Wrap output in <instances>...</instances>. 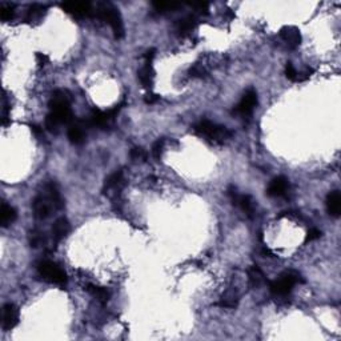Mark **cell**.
<instances>
[{
	"instance_id": "6da1fadb",
	"label": "cell",
	"mask_w": 341,
	"mask_h": 341,
	"mask_svg": "<svg viewBox=\"0 0 341 341\" xmlns=\"http://www.w3.org/2000/svg\"><path fill=\"white\" fill-rule=\"evenodd\" d=\"M63 205H64V203H63V199H61V195L56 184H45L43 191L39 192L32 201L33 216L37 220L48 219L49 216H52L53 212L61 209Z\"/></svg>"
},
{
	"instance_id": "7a4b0ae2",
	"label": "cell",
	"mask_w": 341,
	"mask_h": 341,
	"mask_svg": "<svg viewBox=\"0 0 341 341\" xmlns=\"http://www.w3.org/2000/svg\"><path fill=\"white\" fill-rule=\"evenodd\" d=\"M49 114L59 124H71L73 122V114L71 110L69 95L63 90L55 91L49 99Z\"/></svg>"
},
{
	"instance_id": "3957f363",
	"label": "cell",
	"mask_w": 341,
	"mask_h": 341,
	"mask_svg": "<svg viewBox=\"0 0 341 341\" xmlns=\"http://www.w3.org/2000/svg\"><path fill=\"white\" fill-rule=\"evenodd\" d=\"M193 131L200 136L207 138L208 140L217 143V144H223V143L227 142L228 139H231L232 136L231 131L228 130L227 127L220 126V124L212 123L209 120L199 122L193 127Z\"/></svg>"
},
{
	"instance_id": "277c9868",
	"label": "cell",
	"mask_w": 341,
	"mask_h": 341,
	"mask_svg": "<svg viewBox=\"0 0 341 341\" xmlns=\"http://www.w3.org/2000/svg\"><path fill=\"white\" fill-rule=\"evenodd\" d=\"M36 271L39 276L49 284L65 285L67 284V275L63 269L53 261L41 260L36 264Z\"/></svg>"
},
{
	"instance_id": "5b68a950",
	"label": "cell",
	"mask_w": 341,
	"mask_h": 341,
	"mask_svg": "<svg viewBox=\"0 0 341 341\" xmlns=\"http://www.w3.org/2000/svg\"><path fill=\"white\" fill-rule=\"evenodd\" d=\"M96 15L111 25L116 39L124 37V23H123V17L118 8H115L114 5L111 4H102L96 11Z\"/></svg>"
},
{
	"instance_id": "8992f818",
	"label": "cell",
	"mask_w": 341,
	"mask_h": 341,
	"mask_svg": "<svg viewBox=\"0 0 341 341\" xmlns=\"http://www.w3.org/2000/svg\"><path fill=\"white\" fill-rule=\"evenodd\" d=\"M303 281L304 280L301 279L300 273L295 272V271H288V272L283 273L279 279L272 281V283L269 284V289H271V292H272V295H275V296L283 297L292 292L293 287H295L297 283H303Z\"/></svg>"
},
{
	"instance_id": "52a82bcc",
	"label": "cell",
	"mask_w": 341,
	"mask_h": 341,
	"mask_svg": "<svg viewBox=\"0 0 341 341\" xmlns=\"http://www.w3.org/2000/svg\"><path fill=\"white\" fill-rule=\"evenodd\" d=\"M126 185V179H124V172L122 170H115L114 173H111L104 181L103 185V193L108 197H118L123 188Z\"/></svg>"
},
{
	"instance_id": "ba28073f",
	"label": "cell",
	"mask_w": 341,
	"mask_h": 341,
	"mask_svg": "<svg viewBox=\"0 0 341 341\" xmlns=\"http://www.w3.org/2000/svg\"><path fill=\"white\" fill-rule=\"evenodd\" d=\"M256 106H257V92L253 88H249L244 92L243 98L240 99L239 104L235 107L233 112L241 118H248L251 116Z\"/></svg>"
},
{
	"instance_id": "9c48e42d",
	"label": "cell",
	"mask_w": 341,
	"mask_h": 341,
	"mask_svg": "<svg viewBox=\"0 0 341 341\" xmlns=\"http://www.w3.org/2000/svg\"><path fill=\"white\" fill-rule=\"evenodd\" d=\"M61 9L65 13H68L76 19H85V17L92 16L94 9L88 3H80V1H67L61 4Z\"/></svg>"
},
{
	"instance_id": "30bf717a",
	"label": "cell",
	"mask_w": 341,
	"mask_h": 341,
	"mask_svg": "<svg viewBox=\"0 0 341 341\" xmlns=\"http://www.w3.org/2000/svg\"><path fill=\"white\" fill-rule=\"evenodd\" d=\"M19 324V309L15 304H5L3 307V316H1V327L4 331H11Z\"/></svg>"
},
{
	"instance_id": "8fae6325",
	"label": "cell",
	"mask_w": 341,
	"mask_h": 341,
	"mask_svg": "<svg viewBox=\"0 0 341 341\" xmlns=\"http://www.w3.org/2000/svg\"><path fill=\"white\" fill-rule=\"evenodd\" d=\"M280 37L284 40L287 47L291 49L297 48L301 43L300 29L293 25H285L280 29Z\"/></svg>"
},
{
	"instance_id": "7c38bea8",
	"label": "cell",
	"mask_w": 341,
	"mask_h": 341,
	"mask_svg": "<svg viewBox=\"0 0 341 341\" xmlns=\"http://www.w3.org/2000/svg\"><path fill=\"white\" fill-rule=\"evenodd\" d=\"M289 188V180L284 176H277L272 181L269 183L268 188H267V195L271 197H280L287 193Z\"/></svg>"
},
{
	"instance_id": "4fadbf2b",
	"label": "cell",
	"mask_w": 341,
	"mask_h": 341,
	"mask_svg": "<svg viewBox=\"0 0 341 341\" xmlns=\"http://www.w3.org/2000/svg\"><path fill=\"white\" fill-rule=\"evenodd\" d=\"M85 122H75L73 120L68 127L69 142L75 146H80L85 140Z\"/></svg>"
},
{
	"instance_id": "5bb4252c",
	"label": "cell",
	"mask_w": 341,
	"mask_h": 341,
	"mask_svg": "<svg viewBox=\"0 0 341 341\" xmlns=\"http://www.w3.org/2000/svg\"><path fill=\"white\" fill-rule=\"evenodd\" d=\"M197 23L199 21H197V17L195 15L183 17V19H180L176 23V32H177L179 36H187L197 27Z\"/></svg>"
},
{
	"instance_id": "9a60e30c",
	"label": "cell",
	"mask_w": 341,
	"mask_h": 341,
	"mask_svg": "<svg viewBox=\"0 0 341 341\" xmlns=\"http://www.w3.org/2000/svg\"><path fill=\"white\" fill-rule=\"evenodd\" d=\"M327 211L333 217H339L341 213V195L339 191L329 192L325 200Z\"/></svg>"
},
{
	"instance_id": "2e32d148",
	"label": "cell",
	"mask_w": 341,
	"mask_h": 341,
	"mask_svg": "<svg viewBox=\"0 0 341 341\" xmlns=\"http://www.w3.org/2000/svg\"><path fill=\"white\" fill-rule=\"evenodd\" d=\"M69 221L65 217H59L53 223L52 227V240L55 244H59L69 232Z\"/></svg>"
},
{
	"instance_id": "e0dca14e",
	"label": "cell",
	"mask_w": 341,
	"mask_h": 341,
	"mask_svg": "<svg viewBox=\"0 0 341 341\" xmlns=\"http://www.w3.org/2000/svg\"><path fill=\"white\" fill-rule=\"evenodd\" d=\"M139 80H140L144 88H147L148 91H152L155 81V69L154 65L151 63H146V65L139 71Z\"/></svg>"
},
{
	"instance_id": "ac0fdd59",
	"label": "cell",
	"mask_w": 341,
	"mask_h": 341,
	"mask_svg": "<svg viewBox=\"0 0 341 341\" xmlns=\"http://www.w3.org/2000/svg\"><path fill=\"white\" fill-rule=\"evenodd\" d=\"M17 213L16 209L11 205H8L7 203L1 204V209H0V224L1 227H8L11 224L16 220Z\"/></svg>"
},
{
	"instance_id": "d6986e66",
	"label": "cell",
	"mask_w": 341,
	"mask_h": 341,
	"mask_svg": "<svg viewBox=\"0 0 341 341\" xmlns=\"http://www.w3.org/2000/svg\"><path fill=\"white\" fill-rule=\"evenodd\" d=\"M47 13V7L41 4H32L29 5L27 9V15H25V20L33 24V23H39V21L45 16Z\"/></svg>"
},
{
	"instance_id": "ffe728a7",
	"label": "cell",
	"mask_w": 341,
	"mask_h": 341,
	"mask_svg": "<svg viewBox=\"0 0 341 341\" xmlns=\"http://www.w3.org/2000/svg\"><path fill=\"white\" fill-rule=\"evenodd\" d=\"M237 304H239V295H237V292L233 291V289L227 291V292L221 296V299H220L219 301V305L221 308L235 309L236 307H237Z\"/></svg>"
},
{
	"instance_id": "44dd1931",
	"label": "cell",
	"mask_w": 341,
	"mask_h": 341,
	"mask_svg": "<svg viewBox=\"0 0 341 341\" xmlns=\"http://www.w3.org/2000/svg\"><path fill=\"white\" fill-rule=\"evenodd\" d=\"M87 291H88L95 299H98L100 303H103V304H106V303H108V300H110V291L107 288H104V287H99V285L95 284H88L87 285Z\"/></svg>"
},
{
	"instance_id": "7402d4cb",
	"label": "cell",
	"mask_w": 341,
	"mask_h": 341,
	"mask_svg": "<svg viewBox=\"0 0 341 341\" xmlns=\"http://www.w3.org/2000/svg\"><path fill=\"white\" fill-rule=\"evenodd\" d=\"M235 205H239L243 209L244 213L249 216V217H252L253 212H255V201L252 200V197L249 195H239Z\"/></svg>"
},
{
	"instance_id": "603a6c76",
	"label": "cell",
	"mask_w": 341,
	"mask_h": 341,
	"mask_svg": "<svg viewBox=\"0 0 341 341\" xmlns=\"http://www.w3.org/2000/svg\"><path fill=\"white\" fill-rule=\"evenodd\" d=\"M248 277H249V284L252 287H259L264 281V273L257 265H253L252 268L248 269Z\"/></svg>"
},
{
	"instance_id": "cb8c5ba5",
	"label": "cell",
	"mask_w": 341,
	"mask_h": 341,
	"mask_svg": "<svg viewBox=\"0 0 341 341\" xmlns=\"http://www.w3.org/2000/svg\"><path fill=\"white\" fill-rule=\"evenodd\" d=\"M130 158L131 160L135 163L146 162L147 158H148V154H147L146 150L142 148V147H134V148H131L130 151Z\"/></svg>"
},
{
	"instance_id": "d4e9b609",
	"label": "cell",
	"mask_w": 341,
	"mask_h": 341,
	"mask_svg": "<svg viewBox=\"0 0 341 341\" xmlns=\"http://www.w3.org/2000/svg\"><path fill=\"white\" fill-rule=\"evenodd\" d=\"M15 16V7L13 4L0 5V17L3 21H11Z\"/></svg>"
},
{
	"instance_id": "484cf974",
	"label": "cell",
	"mask_w": 341,
	"mask_h": 341,
	"mask_svg": "<svg viewBox=\"0 0 341 341\" xmlns=\"http://www.w3.org/2000/svg\"><path fill=\"white\" fill-rule=\"evenodd\" d=\"M9 112H11V106H9L7 96L4 95L3 98V108H1V126L8 127L11 124V118H9Z\"/></svg>"
},
{
	"instance_id": "4316f807",
	"label": "cell",
	"mask_w": 341,
	"mask_h": 341,
	"mask_svg": "<svg viewBox=\"0 0 341 341\" xmlns=\"http://www.w3.org/2000/svg\"><path fill=\"white\" fill-rule=\"evenodd\" d=\"M154 8L159 12H167V11H173V9H177L179 7H181V4L179 3H170V1H156L154 3Z\"/></svg>"
},
{
	"instance_id": "83f0119b",
	"label": "cell",
	"mask_w": 341,
	"mask_h": 341,
	"mask_svg": "<svg viewBox=\"0 0 341 341\" xmlns=\"http://www.w3.org/2000/svg\"><path fill=\"white\" fill-rule=\"evenodd\" d=\"M164 144H166V140L164 139H159L156 142L152 144V148H151V154L154 156L156 160H160L163 155V150H164Z\"/></svg>"
},
{
	"instance_id": "f1b7e54d",
	"label": "cell",
	"mask_w": 341,
	"mask_h": 341,
	"mask_svg": "<svg viewBox=\"0 0 341 341\" xmlns=\"http://www.w3.org/2000/svg\"><path fill=\"white\" fill-rule=\"evenodd\" d=\"M285 76L291 81H297V69L292 63H287L285 65Z\"/></svg>"
},
{
	"instance_id": "f546056e",
	"label": "cell",
	"mask_w": 341,
	"mask_h": 341,
	"mask_svg": "<svg viewBox=\"0 0 341 341\" xmlns=\"http://www.w3.org/2000/svg\"><path fill=\"white\" fill-rule=\"evenodd\" d=\"M189 75L193 77H204L207 75V71H205V68H204L203 65L195 64L192 65L191 69H189Z\"/></svg>"
},
{
	"instance_id": "4dcf8cb0",
	"label": "cell",
	"mask_w": 341,
	"mask_h": 341,
	"mask_svg": "<svg viewBox=\"0 0 341 341\" xmlns=\"http://www.w3.org/2000/svg\"><path fill=\"white\" fill-rule=\"evenodd\" d=\"M321 237V231H319L317 228H311L308 232H307V237H305V241H313V240H317Z\"/></svg>"
},
{
	"instance_id": "1f68e13d",
	"label": "cell",
	"mask_w": 341,
	"mask_h": 341,
	"mask_svg": "<svg viewBox=\"0 0 341 341\" xmlns=\"http://www.w3.org/2000/svg\"><path fill=\"white\" fill-rule=\"evenodd\" d=\"M312 75H313V69L309 68V67H307V68H304V71H301V72H297V81L308 80L309 77L312 76Z\"/></svg>"
},
{
	"instance_id": "d6a6232c",
	"label": "cell",
	"mask_w": 341,
	"mask_h": 341,
	"mask_svg": "<svg viewBox=\"0 0 341 341\" xmlns=\"http://www.w3.org/2000/svg\"><path fill=\"white\" fill-rule=\"evenodd\" d=\"M159 100H160V95L154 94L152 91H150V92L144 96V102H146L147 104H155V103H158Z\"/></svg>"
},
{
	"instance_id": "836d02e7",
	"label": "cell",
	"mask_w": 341,
	"mask_h": 341,
	"mask_svg": "<svg viewBox=\"0 0 341 341\" xmlns=\"http://www.w3.org/2000/svg\"><path fill=\"white\" fill-rule=\"evenodd\" d=\"M49 61V57L45 55V53H41V52H37L36 53V63L39 67H44V65L48 64Z\"/></svg>"
},
{
	"instance_id": "e575fe53",
	"label": "cell",
	"mask_w": 341,
	"mask_h": 341,
	"mask_svg": "<svg viewBox=\"0 0 341 341\" xmlns=\"http://www.w3.org/2000/svg\"><path fill=\"white\" fill-rule=\"evenodd\" d=\"M192 7L197 11L199 13H203V15H207L208 11H209V4L208 3H199V4H192Z\"/></svg>"
},
{
	"instance_id": "d590c367",
	"label": "cell",
	"mask_w": 341,
	"mask_h": 341,
	"mask_svg": "<svg viewBox=\"0 0 341 341\" xmlns=\"http://www.w3.org/2000/svg\"><path fill=\"white\" fill-rule=\"evenodd\" d=\"M155 55H156V51H155L154 48L148 49L146 52V55H144V57H146V63H151V64H152V61H154L155 59Z\"/></svg>"
},
{
	"instance_id": "8d00e7d4",
	"label": "cell",
	"mask_w": 341,
	"mask_h": 341,
	"mask_svg": "<svg viewBox=\"0 0 341 341\" xmlns=\"http://www.w3.org/2000/svg\"><path fill=\"white\" fill-rule=\"evenodd\" d=\"M31 131L36 135L37 138H40V136H43V134H44V132H43V128H41L40 126H36V124L31 126Z\"/></svg>"
}]
</instances>
